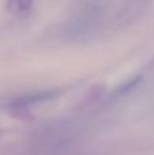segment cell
Listing matches in <instances>:
<instances>
[{
    "label": "cell",
    "instance_id": "cell-2",
    "mask_svg": "<svg viewBox=\"0 0 154 155\" xmlns=\"http://www.w3.org/2000/svg\"><path fill=\"white\" fill-rule=\"evenodd\" d=\"M33 0H8V10L14 15H22L30 10Z\"/></svg>",
    "mask_w": 154,
    "mask_h": 155
},
{
    "label": "cell",
    "instance_id": "cell-1",
    "mask_svg": "<svg viewBox=\"0 0 154 155\" xmlns=\"http://www.w3.org/2000/svg\"><path fill=\"white\" fill-rule=\"evenodd\" d=\"M56 95V93L53 91H41V93H33V94H26L23 97H19L14 101V107H18V109H23L27 107L29 105H35V104H41L44 101H48V99L53 98Z\"/></svg>",
    "mask_w": 154,
    "mask_h": 155
}]
</instances>
